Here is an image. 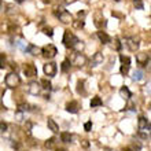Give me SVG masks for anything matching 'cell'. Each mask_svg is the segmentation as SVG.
<instances>
[{
	"mask_svg": "<svg viewBox=\"0 0 151 151\" xmlns=\"http://www.w3.org/2000/svg\"><path fill=\"white\" fill-rule=\"evenodd\" d=\"M60 139H62L63 143H70V142H72V135H70L69 132H62V133H60Z\"/></svg>",
	"mask_w": 151,
	"mask_h": 151,
	"instance_id": "obj_21",
	"label": "cell"
},
{
	"mask_svg": "<svg viewBox=\"0 0 151 151\" xmlns=\"http://www.w3.org/2000/svg\"><path fill=\"white\" fill-rule=\"evenodd\" d=\"M143 78V72H140V70H136L135 73H133V80H142Z\"/></svg>",
	"mask_w": 151,
	"mask_h": 151,
	"instance_id": "obj_30",
	"label": "cell"
},
{
	"mask_svg": "<svg viewBox=\"0 0 151 151\" xmlns=\"http://www.w3.org/2000/svg\"><path fill=\"white\" fill-rule=\"evenodd\" d=\"M77 92H78V93H85V92H84V81H78V83H77Z\"/></svg>",
	"mask_w": 151,
	"mask_h": 151,
	"instance_id": "obj_28",
	"label": "cell"
},
{
	"mask_svg": "<svg viewBox=\"0 0 151 151\" xmlns=\"http://www.w3.org/2000/svg\"><path fill=\"white\" fill-rule=\"evenodd\" d=\"M62 43H63L65 47L68 48H74L77 44L80 43L78 37H76L70 30H65V35H63V39H62Z\"/></svg>",
	"mask_w": 151,
	"mask_h": 151,
	"instance_id": "obj_1",
	"label": "cell"
},
{
	"mask_svg": "<svg viewBox=\"0 0 151 151\" xmlns=\"http://www.w3.org/2000/svg\"><path fill=\"white\" fill-rule=\"evenodd\" d=\"M125 44L128 45V48H129L131 51H136V50L139 48V43H137V40L133 39V37H128V39H125Z\"/></svg>",
	"mask_w": 151,
	"mask_h": 151,
	"instance_id": "obj_12",
	"label": "cell"
},
{
	"mask_svg": "<svg viewBox=\"0 0 151 151\" xmlns=\"http://www.w3.org/2000/svg\"><path fill=\"white\" fill-rule=\"evenodd\" d=\"M55 142H56L55 137H50V139L45 142V147H47V148H52L54 146H55Z\"/></svg>",
	"mask_w": 151,
	"mask_h": 151,
	"instance_id": "obj_26",
	"label": "cell"
},
{
	"mask_svg": "<svg viewBox=\"0 0 151 151\" xmlns=\"http://www.w3.org/2000/svg\"><path fill=\"white\" fill-rule=\"evenodd\" d=\"M84 129H85V132H89L92 129V122L91 121H88V122L84 124Z\"/></svg>",
	"mask_w": 151,
	"mask_h": 151,
	"instance_id": "obj_34",
	"label": "cell"
},
{
	"mask_svg": "<svg viewBox=\"0 0 151 151\" xmlns=\"http://www.w3.org/2000/svg\"><path fill=\"white\" fill-rule=\"evenodd\" d=\"M77 15H78V18L81 19V18H84V17H85V11H78V14H77Z\"/></svg>",
	"mask_w": 151,
	"mask_h": 151,
	"instance_id": "obj_39",
	"label": "cell"
},
{
	"mask_svg": "<svg viewBox=\"0 0 151 151\" xmlns=\"http://www.w3.org/2000/svg\"><path fill=\"white\" fill-rule=\"evenodd\" d=\"M56 151H66V150H65V148H58Z\"/></svg>",
	"mask_w": 151,
	"mask_h": 151,
	"instance_id": "obj_43",
	"label": "cell"
},
{
	"mask_svg": "<svg viewBox=\"0 0 151 151\" xmlns=\"http://www.w3.org/2000/svg\"><path fill=\"white\" fill-rule=\"evenodd\" d=\"M4 81H6V85H7L8 88H17L21 83V78L17 73H8V74L6 76V80H4Z\"/></svg>",
	"mask_w": 151,
	"mask_h": 151,
	"instance_id": "obj_2",
	"label": "cell"
},
{
	"mask_svg": "<svg viewBox=\"0 0 151 151\" xmlns=\"http://www.w3.org/2000/svg\"><path fill=\"white\" fill-rule=\"evenodd\" d=\"M136 60H137V63L142 65V66H146V65L150 63V55H148L147 52H140L136 55Z\"/></svg>",
	"mask_w": 151,
	"mask_h": 151,
	"instance_id": "obj_10",
	"label": "cell"
},
{
	"mask_svg": "<svg viewBox=\"0 0 151 151\" xmlns=\"http://www.w3.org/2000/svg\"><path fill=\"white\" fill-rule=\"evenodd\" d=\"M81 146H83L84 148H88L89 147V142H88V140H83V142H81Z\"/></svg>",
	"mask_w": 151,
	"mask_h": 151,
	"instance_id": "obj_38",
	"label": "cell"
},
{
	"mask_svg": "<svg viewBox=\"0 0 151 151\" xmlns=\"http://www.w3.org/2000/svg\"><path fill=\"white\" fill-rule=\"evenodd\" d=\"M70 66H72V65H70V60L65 59L63 62H62V65H60V69H62V72L63 73H68L69 70H70Z\"/></svg>",
	"mask_w": 151,
	"mask_h": 151,
	"instance_id": "obj_22",
	"label": "cell"
},
{
	"mask_svg": "<svg viewBox=\"0 0 151 151\" xmlns=\"http://www.w3.org/2000/svg\"><path fill=\"white\" fill-rule=\"evenodd\" d=\"M44 73H45V76H48V77H54V76L56 74V63H54V62H50V63H45L43 68Z\"/></svg>",
	"mask_w": 151,
	"mask_h": 151,
	"instance_id": "obj_6",
	"label": "cell"
},
{
	"mask_svg": "<svg viewBox=\"0 0 151 151\" xmlns=\"http://www.w3.org/2000/svg\"><path fill=\"white\" fill-rule=\"evenodd\" d=\"M144 129L150 131V122H148L147 118L140 117V118H139V131H144Z\"/></svg>",
	"mask_w": 151,
	"mask_h": 151,
	"instance_id": "obj_15",
	"label": "cell"
},
{
	"mask_svg": "<svg viewBox=\"0 0 151 151\" xmlns=\"http://www.w3.org/2000/svg\"><path fill=\"white\" fill-rule=\"evenodd\" d=\"M119 60H121V69L119 72L122 76H127L128 72H129V68H131V58L129 56H124V55H119Z\"/></svg>",
	"mask_w": 151,
	"mask_h": 151,
	"instance_id": "obj_4",
	"label": "cell"
},
{
	"mask_svg": "<svg viewBox=\"0 0 151 151\" xmlns=\"http://www.w3.org/2000/svg\"><path fill=\"white\" fill-rule=\"evenodd\" d=\"M28 91L32 93V95H39L40 92H41V85H40L37 81H33L28 85Z\"/></svg>",
	"mask_w": 151,
	"mask_h": 151,
	"instance_id": "obj_11",
	"label": "cell"
},
{
	"mask_svg": "<svg viewBox=\"0 0 151 151\" xmlns=\"http://www.w3.org/2000/svg\"><path fill=\"white\" fill-rule=\"evenodd\" d=\"M15 119L18 121V122L24 121V113H22V111H17L15 113Z\"/></svg>",
	"mask_w": 151,
	"mask_h": 151,
	"instance_id": "obj_32",
	"label": "cell"
},
{
	"mask_svg": "<svg viewBox=\"0 0 151 151\" xmlns=\"http://www.w3.org/2000/svg\"><path fill=\"white\" fill-rule=\"evenodd\" d=\"M11 68L17 72V70H18V65H17V63H11Z\"/></svg>",
	"mask_w": 151,
	"mask_h": 151,
	"instance_id": "obj_40",
	"label": "cell"
},
{
	"mask_svg": "<svg viewBox=\"0 0 151 151\" xmlns=\"http://www.w3.org/2000/svg\"><path fill=\"white\" fill-rule=\"evenodd\" d=\"M55 15L59 18L60 22H63V24H70L72 22V14L69 11H66V10H60V11H56Z\"/></svg>",
	"mask_w": 151,
	"mask_h": 151,
	"instance_id": "obj_5",
	"label": "cell"
},
{
	"mask_svg": "<svg viewBox=\"0 0 151 151\" xmlns=\"http://www.w3.org/2000/svg\"><path fill=\"white\" fill-rule=\"evenodd\" d=\"M24 73L26 77H35L37 76V68L33 63H26L24 68Z\"/></svg>",
	"mask_w": 151,
	"mask_h": 151,
	"instance_id": "obj_7",
	"label": "cell"
},
{
	"mask_svg": "<svg viewBox=\"0 0 151 151\" xmlns=\"http://www.w3.org/2000/svg\"><path fill=\"white\" fill-rule=\"evenodd\" d=\"M115 1H121V0H115Z\"/></svg>",
	"mask_w": 151,
	"mask_h": 151,
	"instance_id": "obj_46",
	"label": "cell"
},
{
	"mask_svg": "<svg viewBox=\"0 0 151 151\" xmlns=\"http://www.w3.org/2000/svg\"><path fill=\"white\" fill-rule=\"evenodd\" d=\"M119 95H121V98H124L125 100H128V99H131L132 93H131V91H129L127 87H122L121 89H119Z\"/></svg>",
	"mask_w": 151,
	"mask_h": 151,
	"instance_id": "obj_19",
	"label": "cell"
},
{
	"mask_svg": "<svg viewBox=\"0 0 151 151\" xmlns=\"http://www.w3.org/2000/svg\"><path fill=\"white\" fill-rule=\"evenodd\" d=\"M6 68V55L0 52V69Z\"/></svg>",
	"mask_w": 151,
	"mask_h": 151,
	"instance_id": "obj_29",
	"label": "cell"
},
{
	"mask_svg": "<svg viewBox=\"0 0 151 151\" xmlns=\"http://www.w3.org/2000/svg\"><path fill=\"white\" fill-rule=\"evenodd\" d=\"M7 128H8V125L6 122H3V121H0V131H3V132H6L7 131Z\"/></svg>",
	"mask_w": 151,
	"mask_h": 151,
	"instance_id": "obj_36",
	"label": "cell"
},
{
	"mask_svg": "<svg viewBox=\"0 0 151 151\" xmlns=\"http://www.w3.org/2000/svg\"><path fill=\"white\" fill-rule=\"evenodd\" d=\"M72 24H73V28H74V29H83L84 26H85V22H84L83 19L72 21Z\"/></svg>",
	"mask_w": 151,
	"mask_h": 151,
	"instance_id": "obj_23",
	"label": "cell"
},
{
	"mask_svg": "<svg viewBox=\"0 0 151 151\" xmlns=\"http://www.w3.org/2000/svg\"><path fill=\"white\" fill-rule=\"evenodd\" d=\"M44 3H50V0H43Z\"/></svg>",
	"mask_w": 151,
	"mask_h": 151,
	"instance_id": "obj_44",
	"label": "cell"
},
{
	"mask_svg": "<svg viewBox=\"0 0 151 151\" xmlns=\"http://www.w3.org/2000/svg\"><path fill=\"white\" fill-rule=\"evenodd\" d=\"M1 4H3V1H1V0H0V7H1Z\"/></svg>",
	"mask_w": 151,
	"mask_h": 151,
	"instance_id": "obj_45",
	"label": "cell"
},
{
	"mask_svg": "<svg viewBox=\"0 0 151 151\" xmlns=\"http://www.w3.org/2000/svg\"><path fill=\"white\" fill-rule=\"evenodd\" d=\"M25 132H26V135H30V133H32V122H30V121H28V122H26Z\"/></svg>",
	"mask_w": 151,
	"mask_h": 151,
	"instance_id": "obj_31",
	"label": "cell"
},
{
	"mask_svg": "<svg viewBox=\"0 0 151 151\" xmlns=\"http://www.w3.org/2000/svg\"><path fill=\"white\" fill-rule=\"evenodd\" d=\"M30 110V104L29 103H21V104H18V111H29Z\"/></svg>",
	"mask_w": 151,
	"mask_h": 151,
	"instance_id": "obj_25",
	"label": "cell"
},
{
	"mask_svg": "<svg viewBox=\"0 0 151 151\" xmlns=\"http://www.w3.org/2000/svg\"><path fill=\"white\" fill-rule=\"evenodd\" d=\"M98 106H102V99L99 96H95L91 100V107H98Z\"/></svg>",
	"mask_w": 151,
	"mask_h": 151,
	"instance_id": "obj_24",
	"label": "cell"
},
{
	"mask_svg": "<svg viewBox=\"0 0 151 151\" xmlns=\"http://www.w3.org/2000/svg\"><path fill=\"white\" fill-rule=\"evenodd\" d=\"M15 1H17V3H24L25 0H15Z\"/></svg>",
	"mask_w": 151,
	"mask_h": 151,
	"instance_id": "obj_41",
	"label": "cell"
},
{
	"mask_svg": "<svg viewBox=\"0 0 151 151\" xmlns=\"http://www.w3.org/2000/svg\"><path fill=\"white\" fill-rule=\"evenodd\" d=\"M40 85H41V89H45V91H50L51 89V83L48 81L47 78H43L41 81H40Z\"/></svg>",
	"mask_w": 151,
	"mask_h": 151,
	"instance_id": "obj_20",
	"label": "cell"
},
{
	"mask_svg": "<svg viewBox=\"0 0 151 151\" xmlns=\"http://www.w3.org/2000/svg\"><path fill=\"white\" fill-rule=\"evenodd\" d=\"M114 48L117 50V51H119V50H121V43H119V40H118V39H115V40H114Z\"/></svg>",
	"mask_w": 151,
	"mask_h": 151,
	"instance_id": "obj_35",
	"label": "cell"
},
{
	"mask_svg": "<svg viewBox=\"0 0 151 151\" xmlns=\"http://www.w3.org/2000/svg\"><path fill=\"white\" fill-rule=\"evenodd\" d=\"M98 37H99V40L102 41V44H107L111 41L110 36H109L106 32H98Z\"/></svg>",
	"mask_w": 151,
	"mask_h": 151,
	"instance_id": "obj_17",
	"label": "cell"
},
{
	"mask_svg": "<svg viewBox=\"0 0 151 151\" xmlns=\"http://www.w3.org/2000/svg\"><path fill=\"white\" fill-rule=\"evenodd\" d=\"M26 51L29 52V54H32V55H39V54H41V48H39V47H36V45H33V44H30L28 48H25Z\"/></svg>",
	"mask_w": 151,
	"mask_h": 151,
	"instance_id": "obj_18",
	"label": "cell"
},
{
	"mask_svg": "<svg viewBox=\"0 0 151 151\" xmlns=\"http://www.w3.org/2000/svg\"><path fill=\"white\" fill-rule=\"evenodd\" d=\"M78 109H80V106L76 100H72V102H69V103L66 104V110H68L69 113H72V114L78 113Z\"/></svg>",
	"mask_w": 151,
	"mask_h": 151,
	"instance_id": "obj_13",
	"label": "cell"
},
{
	"mask_svg": "<svg viewBox=\"0 0 151 151\" xmlns=\"http://www.w3.org/2000/svg\"><path fill=\"white\" fill-rule=\"evenodd\" d=\"M74 66H84V65L87 63V56L83 55V54H80V52H76L74 54V59L72 62Z\"/></svg>",
	"mask_w": 151,
	"mask_h": 151,
	"instance_id": "obj_9",
	"label": "cell"
},
{
	"mask_svg": "<svg viewBox=\"0 0 151 151\" xmlns=\"http://www.w3.org/2000/svg\"><path fill=\"white\" fill-rule=\"evenodd\" d=\"M43 33L44 35H47V36H50V37H52L54 36V29H52L51 26H47V28L43 29Z\"/></svg>",
	"mask_w": 151,
	"mask_h": 151,
	"instance_id": "obj_27",
	"label": "cell"
},
{
	"mask_svg": "<svg viewBox=\"0 0 151 151\" xmlns=\"http://www.w3.org/2000/svg\"><path fill=\"white\" fill-rule=\"evenodd\" d=\"M139 136L142 139H148V133H144V132H142V131L139 132Z\"/></svg>",
	"mask_w": 151,
	"mask_h": 151,
	"instance_id": "obj_37",
	"label": "cell"
},
{
	"mask_svg": "<svg viewBox=\"0 0 151 151\" xmlns=\"http://www.w3.org/2000/svg\"><path fill=\"white\" fill-rule=\"evenodd\" d=\"M133 3H135L136 8H139V10H143V3H142V0H133Z\"/></svg>",
	"mask_w": 151,
	"mask_h": 151,
	"instance_id": "obj_33",
	"label": "cell"
},
{
	"mask_svg": "<svg viewBox=\"0 0 151 151\" xmlns=\"http://www.w3.org/2000/svg\"><path fill=\"white\" fill-rule=\"evenodd\" d=\"M93 24H95V26L98 29H103V28H106L107 21H106V18H104L100 12H98V14L95 15V22H93Z\"/></svg>",
	"mask_w": 151,
	"mask_h": 151,
	"instance_id": "obj_8",
	"label": "cell"
},
{
	"mask_svg": "<svg viewBox=\"0 0 151 151\" xmlns=\"http://www.w3.org/2000/svg\"><path fill=\"white\" fill-rule=\"evenodd\" d=\"M47 127H48V129H50V131H52L54 133H58V132H59V127H58V124H56L52 118H48L47 119Z\"/></svg>",
	"mask_w": 151,
	"mask_h": 151,
	"instance_id": "obj_16",
	"label": "cell"
},
{
	"mask_svg": "<svg viewBox=\"0 0 151 151\" xmlns=\"http://www.w3.org/2000/svg\"><path fill=\"white\" fill-rule=\"evenodd\" d=\"M41 54H43L44 58H47V59H52V58H55V55L58 54V50L54 44H48V45H44L41 48Z\"/></svg>",
	"mask_w": 151,
	"mask_h": 151,
	"instance_id": "obj_3",
	"label": "cell"
},
{
	"mask_svg": "<svg viewBox=\"0 0 151 151\" xmlns=\"http://www.w3.org/2000/svg\"><path fill=\"white\" fill-rule=\"evenodd\" d=\"M103 54L102 52H96L95 55L92 56V66H98V65H100V63H103Z\"/></svg>",
	"mask_w": 151,
	"mask_h": 151,
	"instance_id": "obj_14",
	"label": "cell"
},
{
	"mask_svg": "<svg viewBox=\"0 0 151 151\" xmlns=\"http://www.w3.org/2000/svg\"><path fill=\"white\" fill-rule=\"evenodd\" d=\"M124 151H132V150L129 147H127V148H124Z\"/></svg>",
	"mask_w": 151,
	"mask_h": 151,
	"instance_id": "obj_42",
	"label": "cell"
}]
</instances>
